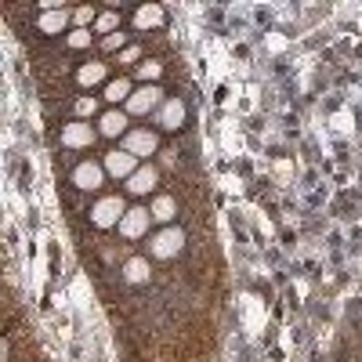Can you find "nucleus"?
Masks as SVG:
<instances>
[{
	"instance_id": "0eeeda50",
	"label": "nucleus",
	"mask_w": 362,
	"mask_h": 362,
	"mask_svg": "<svg viewBox=\"0 0 362 362\" xmlns=\"http://www.w3.org/2000/svg\"><path fill=\"white\" fill-rule=\"evenodd\" d=\"M95 138H98V131L90 124H83V119H76V124H69L62 131V145L66 148H87V145H95Z\"/></svg>"
},
{
	"instance_id": "4468645a",
	"label": "nucleus",
	"mask_w": 362,
	"mask_h": 362,
	"mask_svg": "<svg viewBox=\"0 0 362 362\" xmlns=\"http://www.w3.org/2000/svg\"><path fill=\"white\" fill-rule=\"evenodd\" d=\"M148 261L145 257H127V264H124V279L127 283H134V286H141V283H148Z\"/></svg>"
},
{
	"instance_id": "9d476101",
	"label": "nucleus",
	"mask_w": 362,
	"mask_h": 362,
	"mask_svg": "<svg viewBox=\"0 0 362 362\" xmlns=\"http://www.w3.org/2000/svg\"><path fill=\"white\" fill-rule=\"evenodd\" d=\"M156 185H160V170H156V167H148V163L138 167V170L127 177V189H131L134 196H148Z\"/></svg>"
},
{
	"instance_id": "7ed1b4c3",
	"label": "nucleus",
	"mask_w": 362,
	"mask_h": 362,
	"mask_svg": "<svg viewBox=\"0 0 362 362\" xmlns=\"http://www.w3.org/2000/svg\"><path fill=\"white\" fill-rule=\"evenodd\" d=\"M160 102H163V90L156 87V83H148V87H141V90H134V95L127 98V116H145V112H153V109H160Z\"/></svg>"
},
{
	"instance_id": "2eb2a0df",
	"label": "nucleus",
	"mask_w": 362,
	"mask_h": 362,
	"mask_svg": "<svg viewBox=\"0 0 362 362\" xmlns=\"http://www.w3.org/2000/svg\"><path fill=\"white\" fill-rule=\"evenodd\" d=\"M148 214H153V221H163V225H167V221L177 214V203H174L170 196H156L153 206H148Z\"/></svg>"
},
{
	"instance_id": "6e6552de",
	"label": "nucleus",
	"mask_w": 362,
	"mask_h": 362,
	"mask_svg": "<svg viewBox=\"0 0 362 362\" xmlns=\"http://www.w3.org/2000/svg\"><path fill=\"white\" fill-rule=\"evenodd\" d=\"M138 170V156H131L127 148H116V153L105 156V174L109 177H131Z\"/></svg>"
},
{
	"instance_id": "9b49d317",
	"label": "nucleus",
	"mask_w": 362,
	"mask_h": 362,
	"mask_svg": "<svg viewBox=\"0 0 362 362\" xmlns=\"http://www.w3.org/2000/svg\"><path fill=\"white\" fill-rule=\"evenodd\" d=\"M98 131H102V138H127V112H124V109H109V112H102Z\"/></svg>"
},
{
	"instance_id": "a211bd4d",
	"label": "nucleus",
	"mask_w": 362,
	"mask_h": 362,
	"mask_svg": "<svg viewBox=\"0 0 362 362\" xmlns=\"http://www.w3.org/2000/svg\"><path fill=\"white\" fill-rule=\"evenodd\" d=\"M95 25H98V33H102V37H112L116 29H119V15H116V11H102Z\"/></svg>"
},
{
	"instance_id": "20e7f679",
	"label": "nucleus",
	"mask_w": 362,
	"mask_h": 362,
	"mask_svg": "<svg viewBox=\"0 0 362 362\" xmlns=\"http://www.w3.org/2000/svg\"><path fill=\"white\" fill-rule=\"evenodd\" d=\"M148 225H153V214H148L145 206H131L124 214V221H119V235L124 239H141L148 232Z\"/></svg>"
},
{
	"instance_id": "423d86ee",
	"label": "nucleus",
	"mask_w": 362,
	"mask_h": 362,
	"mask_svg": "<svg viewBox=\"0 0 362 362\" xmlns=\"http://www.w3.org/2000/svg\"><path fill=\"white\" fill-rule=\"evenodd\" d=\"M124 148L131 156H153L156 148H160V134L156 131H127V138H124Z\"/></svg>"
},
{
	"instance_id": "5701e85b",
	"label": "nucleus",
	"mask_w": 362,
	"mask_h": 362,
	"mask_svg": "<svg viewBox=\"0 0 362 362\" xmlns=\"http://www.w3.org/2000/svg\"><path fill=\"white\" fill-rule=\"evenodd\" d=\"M102 51H124V33H112V37H102Z\"/></svg>"
},
{
	"instance_id": "412c9836",
	"label": "nucleus",
	"mask_w": 362,
	"mask_h": 362,
	"mask_svg": "<svg viewBox=\"0 0 362 362\" xmlns=\"http://www.w3.org/2000/svg\"><path fill=\"white\" fill-rule=\"evenodd\" d=\"M160 73H163L160 62H141V66H138V76H141V80H156Z\"/></svg>"
},
{
	"instance_id": "6ab92c4d",
	"label": "nucleus",
	"mask_w": 362,
	"mask_h": 362,
	"mask_svg": "<svg viewBox=\"0 0 362 362\" xmlns=\"http://www.w3.org/2000/svg\"><path fill=\"white\" fill-rule=\"evenodd\" d=\"M90 22H98V11L95 8H73V25L76 29H87Z\"/></svg>"
},
{
	"instance_id": "ddd939ff",
	"label": "nucleus",
	"mask_w": 362,
	"mask_h": 362,
	"mask_svg": "<svg viewBox=\"0 0 362 362\" xmlns=\"http://www.w3.org/2000/svg\"><path fill=\"white\" fill-rule=\"evenodd\" d=\"M131 22H134L138 29H160V25H163V8H160V4H145V8L134 11Z\"/></svg>"
},
{
	"instance_id": "b1692460",
	"label": "nucleus",
	"mask_w": 362,
	"mask_h": 362,
	"mask_svg": "<svg viewBox=\"0 0 362 362\" xmlns=\"http://www.w3.org/2000/svg\"><path fill=\"white\" fill-rule=\"evenodd\" d=\"M119 58H124V62H138V58H141V47H138V44H131V47L119 51Z\"/></svg>"
},
{
	"instance_id": "f8f14e48",
	"label": "nucleus",
	"mask_w": 362,
	"mask_h": 362,
	"mask_svg": "<svg viewBox=\"0 0 362 362\" xmlns=\"http://www.w3.org/2000/svg\"><path fill=\"white\" fill-rule=\"evenodd\" d=\"M73 22V11H66V8H51V11H44L40 15V29L47 37H54V33H62V29Z\"/></svg>"
},
{
	"instance_id": "4be33fe9",
	"label": "nucleus",
	"mask_w": 362,
	"mask_h": 362,
	"mask_svg": "<svg viewBox=\"0 0 362 362\" xmlns=\"http://www.w3.org/2000/svg\"><path fill=\"white\" fill-rule=\"evenodd\" d=\"M69 47H90V33H87V29H73V33H69Z\"/></svg>"
},
{
	"instance_id": "dca6fc26",
	"label": "nucleus",
	"mask_w": 362,
	"mask_h": 362,
	"mask_svg": "<svg viewBox=\"0 0 362 362\" xmlns=\"http://www.w3.org/2000/svg\"><path fill=\"white\" fill-rule=\"evenodd\" d=\"M76 80H80V87H95V83L105 80V66H102V62H87V66L76 73Z\"/></svg>"
},
{
	"instance_id": "f257e3e1",
	"label": "nucleus",
	"mask_w": 362,
	"mask_h": 362,
	"mask_svg": "<svg viewBox=\"0 0 362 362\" xmlns=\"http://www.w3.org/2000/svg\"><path fill=\"white\" fill-rule=\"evenodd\" d=\"M181 247H185V232L174 228V225H167L163 232H156L153 239H148V254H153L156 261H170V257H177Z\"/></svg>"
},
{
	"instance_id": "f3484780",
	"label": "nucleus",
	"mask_w": 362,
	"mask_h": 362,
	"mask_svg": "<svg viewBox=\"0 0 362 362\" xmlns=\"http://www.w3.org/2000/svg\"><path fill=\"white\" fill-rule=\"evenodd\" d=\"M131 95H134L131 80H112V83L105 87V102H127Z\"/></svg>"
},
{
	"instance_id": "1a4fd4ad",
	"label": "nucleus",
	"mask_w": 362,
	"mask_h": 362,
	"mask_svg": "<svg viewBox=\"0 0 362 362\" xmlns=\"http://www.w3.org/2000/svg\"><path fill=\"white\" fill-rule=\"evenodd\" d=\"M156 124H160V131H177L181 124H185V102H177V98L163 102L156 109Z\"/></svg>"
},
{
	"instance_id": "f03ea898",
	"label": "nucleus",
	"mask_w": 362,
	"mask_h": 362,
	"mask_svg": "<svg viewBox=\"0 0 362 362\" xmlns=\"http://www.w3.org/2000/svg\"><path fill=\"white\" fill-rule=\"evenodd\" d=\"M124 214H127V210H124V199H119V196H102L95 206H90V221H95L98 228H119V221H124Z\"/></svg>"
},
{
	"instance_id": "39448f33",
	"label": "nucleus",
	"mask_w": 362,
	"mask_h": 362,
	"mask_svg": "<svg viewBox=\"0 0 362 362\" xmlns=\"http://www.w3.org/2000/svg\"><path fill=\"white\" fill-rule=\"evenodd\" d=\"M73 185H76V189H83V192H95V189H102V185H105V167H102V163H90V160H83V163L73 170Z\"/></svg>"
},
{
	"instance_id": "aec40b11",
	"label": "nucleus",
	"mask_w": 362,
	"mask_h": 362,
	"mask_svg": "<svg viewBox=\"0 0 362 362\" xmlns=\"http://www.w3.org/2000/svg\"><path fill=\"white\" fill-rule=\"evenodd\" d=\"M98 112V102L95 98H76V116L87 119V116H95Z\"/></svg>"
}]
</instances>
